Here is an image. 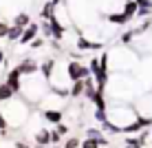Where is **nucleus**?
Wrapping results in <instances>:
<instances>
[{"mask_svg": "<svg viewBox=\"0 0 152 148\" xmlns=\"http://www.w3.org/2000/svg\"><path fill=\"white\" fill-rule=\"evenodd\" d=\"M0 110H2V115H4V119H7L9 128H11V126H13V128H20V126L29 119L31 104L27 102V99H22L20 95H15L13 99L0 104Z\"/></svg>", "mask_w": 152, "mask_h": 148, "instance_id": "1", "label": "nucleus"}, {"mask_svg": "<svg viewBox=\"0 0 152 148\" xmlns=\"http://www.w3.org/2000/svg\"><path fill=\"white\" fill-rule=\"evenodd\" d=\"M106 115H108V124L115 126V128L119 130V135H121V130L126 126L132 124V121L139 117V113L134 110V106L128 104V102H113L110 106H108Z\"/></svg>", "mask_w": 152, "mask_h": 148, "instance_id": "2", "label": "nucleus"}, {"mask_svg": "<svg viewBox=\"0 0 152 148\" xmlns=\"http://www.w3.org/2000/svg\"><path fill=\"white\" fill-rule=\"evenodd\" d=\"M46 93H49V82H46L42 75L33 73V75H27V77H24L20 95H24L22 99H27L31 106H38V104L42 102V97H44Z\"/></svg>", "mask_w": 152, "mask_h": 148, "instance_id": "3", "label": "nucleus"}, {"mask_svg": "<svg viewBox=\"0 0 152 148\" xmlns=\"http://www.w3.org/2000/svg\"><path fill=\"white\" fill-rule=\"evenodd\" d=\"M64 66H66L69 82H77V80H86V77H91V71H88V66L84 64V62H80V60H69Z\"/></svg>", "mask_w": 152, "mask_h": 148, "instance_id": "4", "label": "nucleus"}, {"mask_svg": "<svg viewBox=\"0 0 152 148\" xmlns=\"http://www.w3.org/2000/svg\"><path fill=\"white\" fill-rule=\"evenodd\" d=\"M4 84H7L15 95H20V91H22V75H20V71L15 66L7 71V75H4Z\"/></svg>", "mask_w": 152, "mask_h": 148, "instance_id": "5", "label": "nucleus"}, {"mask_svg": "<svg viewBox=\"0 0 152 148\" xmlns=\"http://www.w3.org/2000/svg\"><path fill=\"white\" fill-rule=\"evenodd\" d=\"M15 68L20 71V75H22V77H27V75L38 73V71H40V64L33 60V57H22V60H20V64L15 66Z\"/></svg>", "mask_w": 152, "mask_h": 148, "instance_id": "6", "label": "nucleus"}, {"mask_svg": "<svg viewBox=\"0 0 152 148\" xmlns=\"http://www.w3.org/2000/svg\"><path fill=\"white\" fill-rule=\"evenodd\" d=\"M42 119L46 121V124H60V121H64V110L60 108H44L42 110Z\"/></svg>", "mask_w": 152, "mask_h": 148, "instance_id": "7", "label": "nucleus"}, {"mask_svg": "<svg viewBox=\"0 0 152 148\" xmlns=\"http://www.w3.org/2000/svg\"><path fill=\"white\" fill-rule=\"evenodd\" d=\"M55 68H57V60H53V57H46V60L40 62V71H38V73L44 77L46 82H49L51 77H53V71H55Z\"/></svg>", "mask_w": 152, "mask_h": 148, "instance_id": "8", "label": "nucleus"}, {"mask_svg": "<svg viewBox=\"0 0 152 148\" xmlns=\"http://www.w3.org/2000/svg\"><path fill=\"white\" fill-rule=\"evenodd\" d=\"M38 33H40V24H35V22H31L27 29L22 31V35H20V40H18V44H31L35 38H38Z\"/></svg>", "mask_w": 152, "mask_h": 148, "instance_id": "9", "label": "nucleus"}, {"mask_svg": "<svg viewBox=\"0 0 152 148\" xmlns=\"http://www.w3.org/2000/svg\"><path fill=\"white\" fill-rule=\"evenodd\" d=\"M49 29H51V40H57V42L64 38V33H66V24H62L57 18L49 20Z\"/></svg>", "mask_w": 152, "mask_h": 148, "instance_id": "10", "label": "nucleus"}, {"mask_svg": "<svg viewBox=\"0 0 152 148\" xmlns=\"http://www.w3.org/2000/svg\"><path fill=\"white\" fill-rule=\"evenodd\" d=\"M77 49L80 51H104V42H93V40H86L84 35L77 38Z\"/></svg>", "mask_w": 152, "mask_h": 148, "instance_id": "11", "label": "nucleus"}, {"mask_svg": "<svg viewBox=\"0 0 152 148\" xmlns=\"http://www.w3.org/2000/svg\"><path fill=\"white\" fill-rule=\"evenodd\" d=\"M35 146H42V148H46L51 144V130L49 128H38L35 130Z\"/></svg>", "mask_w": 152, "mask_h": 148, "instance_id": "12", "label": "nucleus"}, {"mask_svg": "<svg viewBox=\"0 0 152 148\" xmlns=\"http://www.w3.org/2000/svg\"><path fill=\"white\" fill-rule=\"evenodd\" d=\"M106 18H108V22H110V24H117V27H126L128 22H132V20H130L124 11H119V13H108Z\"/></svg>", "mask_w": 152, "mask_h": 148, "instance_id": "13", "label": "nucleus"}, {"mask_svg": "<svg viewBox=\"0 0 152 148\" xmlns=\"http://www.w3.org/2000/svg\"><path fill=\"white\" fill-rule=\"evenodd\" d=\"M55 7H57L55 2L46 0V2L42 4V9H40V18H42V20H51V18H55Z\"/></svg>", "mask_w": 152, "mask_h": 148, "instance_id": "14", "label": "nucleus"}, {"mask_svg": "<svg viewBox=\"0 0 152 148\" xmlns=\"http://www.w3.org/2000/svg\"><path fill=\"white\" fill-rule=\"evenodd\" d=\"M82 95H84V80L71 82V86H69V97L77 99V97H82Z\"/></svg>", "mask_w": 152, "mask_h": 148, "instance_id": "15", "label": "nucleus"}, {"mask_svg": "<svg viewBox=\"0 0 152 148\" xmlns=\"http://www.w3.org/2000/svg\"><path fill=\"white\" fill-rule=\"evenodd\" d=\"M13 24H15V27H20V29H27L29 27V24H31V15L29 13H18V15H15V18H13Z\"/></svg>", "mask_w": 152, "mask_h": 148, "instance_id": "16", "label": "nucleus"}, {"mask_svg": "<svg viewBox=\"0 0 152 148\" xmlns=\"http://www.w3.org/2000/svg\"><path fill=\"white\" fill-rule=\"evenodd\" d=\"M121 11H124L126 15H128L130 20H134V18H137V2H134V0H128V2L124 4V9H121Z\"/></svg>", "mask_w": 152, "mask_h": 148, "instance_id": "17", "label": "nucleus"}, {"mask_svg": "<svg viewBox=\"0 0 152 148\" xmlns=\"http://www.w3.org/2000/svg\"><path fill=\"white\" fill-rule=\"evenodd\" d=\"M13 97H15V93L4 82H0V102H9V99H13Z\"/></svg>", "mask_w": 152, "mask_h": 148, "instance_id": "18", "label": "nucleus"}, {"mask_svg": "<svg viewBox=\"0 0 152 148\" xmlns=\"http://www.w3.org/2000/svg\"><path fill=\"white\" fill-rule=\"evenodd\" d=\"M22 31H24V29L15 27V24H9V31H7V40H9V42H18V40H20V35H22Z\"/></svg>", "mask_w": 152, "mask_h": 148, "instance_id": "19", "label": "nucleus"}, {"mask_svg": "<svg viewBox=\"0 0 152 148\" xmlns=\"http://www.w3.org/2000/svg\"><path fill=\"white\" fill-rule=\"evenodd\" d=\"M80 144H82L80 137H69V139L62 144V148H80Z\"/></svg>", "mask_w": 152, "mask_h": 148, "instance_id": "20", "label": "nucleus"}, {"mask_svg": "<svg viewBox=\"0 0 152 148\" xmlns=\"http://www.w3.org/2000/svg\"><path fill=\"white\" fill-rule=\"evenodd\" d=\"M80 148H99V141L97 139H91V137H84Z\"/></svg>", "mask_w": 152, "mask_h": 148, "instance_id": "21", "label": "nucleus"}, {"mask_svg": "<svg viewBox=\"0 0 152 148\" xmlns=\"http://www.w3.org/2000/svg\"><path fill=\"white\" fill-rule=\"evenodd\" d=\"M55 130L60 133V137H66V135H69V126H66L64 121H60V124L55 126Z\"/></svg>", "mask_w": 152, "mask_h": 148, "instance_id": "22", "label": "nucleus"}, {"mask_svg": "<svg viewBox=\"0 0 152 148\" xmlns=\"http://www.w3.org/2000/svg\"><path fill=\"white\" fill-rule=\"evenodd\" d=\"M44 44H46V40H44V38H40V35H38V38H35L33 42H31V49H42Z\"/></svg>", "mask_w": 152, "mask_h": 148, "instance_id": "23", "label": "nucleus"}, {"mask_svg": "<svg viewBox=\"0 0 152 148\" xmlns=\"http://www.w3.org/2000/svg\"><path fill=\"white\" fill-rule=\"evenodd\" d=\"M7 31H9V24L0 20V40H2V38H7Z\"/></svg>", "mask_w": 152, "mask_h": 148, "instance_id": "24", "label": "nucleus"}, {"mask_svg": "<svg viewBox=\"0 0 152 148\" xmlns=\"http://www.w3.org/2000/svg\"><path fill=\"white\" fill-rule=\"evenodd\" d=\"M60 141H62L60 133H57V130H51V144H60Z\"/></svg>", "mask_w": 152, "mask_h": 148, "instance_id": "25", "label": "nucleus"}, {"mask_svg": "<svg viewBox=\"0 0 152 148\" xmlns=\"http://www.w3.org/2000/svg\"><path fill=\"white\" fill-rule=\"evenodd\" d=\"M7 62V57H4V51H0V64H4Z\"/></svg>", "mask_w": 152, "mask_h": 148, "instance_id": "26", "label": "nucleus"}, {"mask_svg": "<svg viewBox=\"0 0 152 148\" xmlns=\"http://www.w3.org/2000/svg\"><path fill=\"white\" fill-rule=\"evenodd\" d=\"M51 2H55V4H60V2H62V0H51Z\"/></svg>", "mask_w": 152, "mask_h": 148, "instance_id": "27", "label": "nucleus"}, {"mask_svg": "<svg viewBox=\"0 0 152 148\" xmlns=\"http://www.w3.org/2000/svg\"><path fill=\"white\" fill-rule=\"evenodd\" d=\"M148 130H150V141H152V128H148Z\"/></svg>", "mask_w": 152, "mask_h": 148, "instance_id": "28", "label": "nucleus"}, {"mask_svg": "<svg viewBox=\"0 0 152 148\" xmlns=\"http://www.w3.org/2000/svg\"><path fill=\"white\" fill-rule=\"evenodd\" d=\"M27 148H31V146H27ZM33 148H42V146H33Z\"/></svg>", "mask_w": 152, "mask_h": 148, "instance_id": "29", "label": "nucleus"}]
</instances>
